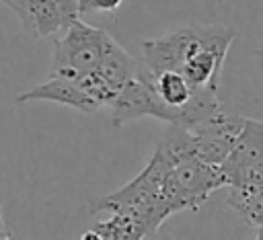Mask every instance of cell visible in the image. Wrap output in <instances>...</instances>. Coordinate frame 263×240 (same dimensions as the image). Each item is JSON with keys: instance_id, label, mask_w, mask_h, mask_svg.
Masks as SVG:
<instances>
[{"instance_id": "6da1fadb", "label": "cell", "mask_w": 263, "mask_h": 240, "mask_svg": "<svg viewBox=\"0 0 263 240\" xmlns=\"http://www.w3.org/2000/svg\"><path fill=\"white\" fill-rule=\"evenodd\" d=\"M236 37L228 25H187L142 41V62L156 76L177 72L197 90H218L226 53Z\"/></svg>"}, {"instance_id": "7a4b0ae2", "label": "cell", "mask_w": 263, "mask_h": 240, "mask_svg": "<svg viewBox=\"0 0 263 240\" xmlns=\"http://www.w3.org/2000/svg\"><path fill=\"white\" fill-rule=\"evenodd\" d=\"M173 162L175 158L162 146H156L146 166L127 185L97 199L90 205V213L97 211L123 213L138 219L148 232V236L154 234L160 228V224L168 217L162 193H164V178Z\"/></svg>"}, {"instance_id": "3957f363", "label": "cell", "mask_w": 263, "mask_h": 240, "mask_svg": "<svg viewBox=\"0 0 263 240\" xmlns=\"http://www.w3.org/2000/svg\"><path fill=\"white\" fill-rule=\"evenodd\" d=\"M222 187H230L222 166L208 164L195 158H185V160L175 158L173 166L166 172L164 193H162L168 217L185 209L197 211L208 201V197Z\"/></svg>"}, {"instance_id": "277c9868", "label": "cell", "mask_w": 263, "mask_h": 240, "mask_svg": "<svg viewBox=\"0 0 263 240\" xmlns=\"http://www.w3.org/2000/svg\"><path fill=\"white\" fill-rule=\"evenodd\" d=\"M111 35L99 27L76 18L64 29V35L55 41L53 47V62H51V76H68V78H82L95 74L103 62L107 43Z\"/></svg>"}, {"instance_id": "5b68a950", "label": "cell", "mask_w": 263, "mask_h": 240, "mask_svg": "<svg viewBox=\"0 0 263 240\" xmlns=\"http://www.w3.org/2000/svg\"><path fill=\"white\" fill-rule=\"evenodd\" d=\"M245 127V117L228 111H218L203 123L189 127L191 154L195 160L222 166L234 150Z\"/></svg>"}, {"instance_id": "8992f818", "label": "cell", "mask_w": 263, "mask_h": 240, "mask_svg": "<svg viewBox=\"0 0 263 240\" xmlns=\"http://www.w3.org/2000/svg\"><path fill=\"white\" fill-rule=\"evenodd\" d=\"M140 117H156L168 125H177V113L168 109L156 94L148 68H144V72L134 82H129L111 105V123L115 127Z\"/></svg>"}, {"instance_id": "52a82bcc", "label": "cell", "mask_w": 263, "mask_h": 240, "mask_svg": "<svg viewBox=\"0 0 263 240\" xmlns=\"http://www.w3.org/2000/svg\"><path fill=\"white\" fill-rule=\"evenodd\" d=\"M31 37H47L80 18V0H2Z\"/></svg>"}, {"instance_id": "ba28073f", "label": "cell", "mask_w": 263, "mask_h": 240, "mask_svg": "<svg viewBox=\"0 0 263 240\" xmlns=\"http://www.w3.org/2000/svg\"><path fill=\"white\" fill-rule=\"evenodd\" d=\"M33 101H49V103H58L64 107H72L82 113H97L101 109V105L84 90V86L80 84L78 78L51 76V74L43 84L16 96L18 105L33 103Z\"/></svg>"}, {"instance_id": "9c48e42d", "label": "cell", "mask_w": 263, "mask_h": 240, "mask_svg": "<svg viewBox=\"0 0 263 240\" xmlns=\"http://www.w3.org/2000/svg\"><path fill=\"white\" fill-rule=\"evenodd\" d=\"M261 166H263V121L245 117L242 133L234 150L230 152L228 160L222 164V168L230 183L240 172L261 168Z\"/></svg>"}, {"instance_id": "30bf717a", "label": "cell", "mask_w": 263, "mask_h": 240, "mask_svg": "<svg viewBox=\"0 0 263 240\" xmlns=\"http://www.w3.org/2000/svg\"><path fill=\"white\" fill-rule=\"evenodd\" d=\"M92 228L103 236V240H142L144 236H148L138 219L123 213H111L109 219L99 222Z\"/></svg>"}, {"instance_id": "8fae6325", "label": "cell", "mask_w": 263, "mask_h": 240, "mask_svg": "<svg viewBox=\"0 0 263 240\" xmlns=\"http://www.w3.org/2000/svg\"><path fill=\"white\" fill-rule=\"evenodd\" d=\"M123 0H82L80 14L84 12H113L121 6Z\"/></svg>"}, {"instance_id": "7c38bea8", "label": "cell", "mask_w": 263, "mask_h": 240, "mask_svg": "<svg viewBox=\"0 0 263 240\" xmlns=\"http://www.w3.org/2000/svg\"><path fill=\"white\" fill-rule=\"evenodd\" d=\"M80 240H103V236H101L95 228H90V230H86V232L80 236Z\"/></svg>"}, {"instance_id": "4fadbf2b", "label": "cell", "mask_w": 263, "mask_h": 240, "mask_svg": "<svg viewBox=\"0 0 263 240\" xmlns=\"http://www.w3.org/2000/svg\"><path fill=\"white\" fill-rule=\"evenodd\" d=\"M255 57H257V64H259V68L263 70V45H259V47H257V51H255Z\"/></svg>"}, {"instance_id": "5bb4252c", "label": "cell", "mask_w": 263, "mask_h": 240, "mask_svg": "<svg viewBox=\"0 0 263 240\" xmlns=\"http://www.w3.org/2000/svg\"><path fill=\"white\" fill-rule=\"evenodd\" d=\"M2 240H12L10 238V234H8V228H6V224L2 222Z\"/></svg>"}, {"instance_id": "9a60e30c", "label": "cell", "mask_w": 263, "mask_h": 240, "mask_svg": "<svg viewBox=\"0 0 263 240\" xmlns=\"http://www.w3.org/2000/svg\"><path fill=\"white\" fill-rule=\"evenodd\" d=\"M168 240H173V238H168Z\"/></svg>"}, {"instance_id": "2e32d148", "label": "cell", "mask_w": 263, "mask_h": 240, "mask_svg": "<svg viewBox=\"0 0 263 240\" xmlns=\"http://www.w3.org/2000/svg\"><path fill=\"white\" fill-rule=\"evenodd\" d=\"M80 2H82V0H80Z\"/></svg>"}]
</instances>
